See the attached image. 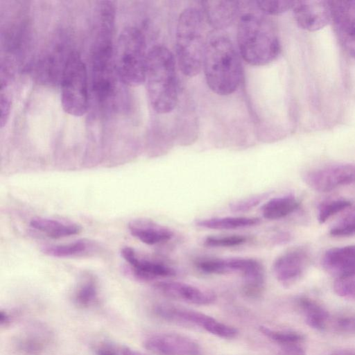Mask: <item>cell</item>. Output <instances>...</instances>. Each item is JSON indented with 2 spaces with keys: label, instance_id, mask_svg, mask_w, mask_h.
Instances as JSON below:
<instances>
[{
  "label": "cell",
  "instance_id": "1",
  "mask_svg": "<svg viewBox=\"0 0 355 355\" xmlns=\"http://www.w3.org/2000/svg\"><path fill=\"white\" fill-rule=\"evenodd\" d=\"M236 40L240 55L252 66L271 63L281 51L277 29L262 13L246 12L239 17Z\"/></svg>",
  "mask_w": 355,
  "mask_h": 355
},
{
  "label": "cell",
  "instance_id": "2",
  "mask_svg": "<svg viewBox=\"0 0 355 355\" xmlns=\"http://www.w3.org/2000/svg\"><path fill=\"white\" fill-rule=\"evenodd\" d=\"M202 69L208 87L215 94L227 96L238 89L242 78V64L239 52L229 37L209 35Z\"/></svg>",
  "mask_w": 355,
  "mask_h": 355
},
{
  "label": "cell",
  "instance_id": "3",
  "mask_svg": "<svg viewBox=\"0 0 355 355\" xmlns=\"http://www.w3.org/2000/svg\"><path fill=\"white\" fill-rule=\"evenodd\" d=\"M153 109L159 114L171 112L178 101L176 60L166 47L156 45L149 49L145 81Z\"/></svg>",
  "mask_w": 355,
  "mask_h": 355
},
{
  "label": "cell",
  "instance_id": "4",
  "mask_svg": "<svg viewBox=\"0 0 355 355\" xmlns=\"http://www.w3.org/2000/svg\"><path fill=\"white\" fill-rule=\"evenodd\" d=\"M207 25L201 9L194 7L184 9L178 17L175 38L176 62L186 76L193 77L202 69L209 37Z\"/></svg>",
  "mask_w": 355,
  "mask_h": 355
},
{
  "label": "cell",
  "instance_id": "5",
  "mask_svg": "<svg viewBox=\"0 0 355 355\" xmlns=\"http://www.w3.org/2000/svg\"><path fill=\"white\" fill-rule=\"evenodd\" d=\"M148 53L143 32L136 26L124 28L114 44L113 61L118 79L137 87L144 83Z\"/></svg>",
  "mask_w": 355,
  "mask_h": 355
},
{
  "label": "cell",
  "instance_id": "6",
  "mask_svg": "<svg viewBox=\"0 0 355 355\" xmlns=\"http://www.w3.org/2000/svg\"><path fill=\"white\" fill-rule=\"evenodd\" d=\"M89 80L87 66L78 52L67 54L61 70L60 100L62 109L73 116H83L88 110Z\"/></svg>",
  "mask_w": 355,
  "mask_h": 355
},
{
  "label": "cell",
  "instance_id": "7",
  "mask_svg": "<svg viewBox=\"0 0 355 355\" xmlns=\"http://www.w3.org/2000/svg\"><path fill=\"white\" fill-rule=\"evenodd\" d=\"M155 314L164 320L183 325L198 327L225 339L237 336L235 327L225 324L205 313L169 303H159L153 308Z\"/></svg>",
  "mask_w": 355,
  "mask_h": 355
},
{
  "label": "cell",
  "instance_id": "8",
  "mask_svg": "<svg viewBox=\"0 0 355 355\" xmlns=\"http://www.w3.org/2000/svg\"><path fill=\"white\" fill-rule=\"evenodd\" d=\"M304 182L319 192H329L338 187L355 182V165L334 164L306 172Z\"/></svg>",
  "mask_w": 355,
  "mask_h": 355
},
{
  "label": "cell",
  "instance_id": "9",
  "mask_svg": "<svg viewBox=\"0 0 355 355\" xmlns=\"http://www.w3.org/2000/svg\"><path fill=\"white\" fill-rule=\"evenodd\" d=\"M309 264V252L304 248L297 247L280 254L274 261L272 270L282 285L290 286L301 279Z\"/></svg>",
  "mask_w": 355,
  "mask_h": 355
},
{
  "label": "cell",
  "instance_id": "10",
  "mask_svg": "<svg viewBox=\"0 0 355 355\" xmlns=\"http://www.w3.org/2000/svg\"><path fill=\"white\" fill-rule=\"evenodd\" d=\"M144 346L156 355H202V348L198 342L177 333L152 335L145 339Z\"/></svg>",
  "mask_w": 355,
  "mask_h": 355
},
{
  "label": "cell",
  "instance_id": "11",
  "mask_svg": "<svg viewBox=\"0 0 355 355\" xmlns=\"http://www.w3.org/2000/svg\"><path fill=\"white\" fill-rule=\"evenodd\" d=\"M292 10L297 24L308 31L320 30L331 21L329 1H295Z\"/></svg>",
  "mask_w": 355,
  "mask_h": 355
},
{
  "label": "cell",
  "instance_id": "12",
  "mask_svg": "<svg viewBox=\"0 0 355 355\" xmlns=\"http://www.w3.org/2000/svg\"><path fill=\"white\" fill-rule=\"evenodd\" d=\"M121 254L129 264L134 275L141 280L150 281L176 275V270L162 261L145 258L134 248L125 246L121 248Z\"/></svg>",
  "mask_w": 355,
  "mask_h": 355
},
{
  "label": "cell",
  "instance_id": "13",
  "mask_svg": "<svg viewBox=\"0 0 355 355\" xmlns=\"http://www.w3.org/2000/svg\"><path fill=\"white\" fill-rule=\"evenodd\" d=\"M153 286L157 291L168 298L191 304L208 305L214 303L216 300V295L212 291L187 283L159 281Z\"/></svg>",
  "mask_w": 355,
  "mask_h": 355
},
{
  "label": "cell",
  "instance_id": "14",
  "mask_svg": "<svg viewBox=\"0 0 355 355\" xmlns=\"http://www.w3.org/2000/svg\"><path fill=\"white\" fill-rule=\"evenodd\" d=\"M196 268L206 274L226 275L240 273L242 277L263 268L252 258H204L195 261Z\"/></svg>",
  "mask_w": 355,
  "mask_h": 355
},
{
  "label": "cell",
  "instance_id": "15",
  "mask_svg": "<svg viewBox=\"0 0 355 355\" xmlns=\"http://www.w3.org/2000/svg\"><path fill=\"white\" fill-rule=\"evenodd\" d=\"M239 1H202V12L211 27L223 29L230 26L236 19L240 11Z\"/></svg>",
  "mask_w": 355,
  "mask_h": 355
},
{
  "label": "cell",
  "instance_id": "16",
  "mask_svg": "<svg viewBox=\"0 0 355 355\" xmlns=\"http://www.w3.org/2000/svg\"><path fill=\"white\" fill-rule=\"evenodd\" d=\"M128 228L132 236L149 245L166 243L174 236L170 228L148 218L132 219L128 223Z\"/></svg>",
  "mask_w": 355,
  "mask_h": 355
},
{
  "label": "cell",
  "instance_id": "17",
  "mask_svg": "<svg viewBox=\"0 0 355 355\" xmlns=\"http://www.w3.org/2000/svg\"><path fill=\"white\" fill-rule=\"evenodd\" d=\"M321 264L336 277L355 272V244L329 249L322 256Z\"/></svg>",
  "mask_w": 355,
  "mask_h": 355
},
{
  "label": "cell",
  "instance_id": "18",
  "mask_svg": "<svg viewBox=\"0 0 355 355\" xmlns=\"http://www.w3.org/2000/svg\"><path fill=\"white\" fill-rule=\"evenodd\" d=\"M336 34L355 35V0L329 1Z\"/></svg>",
  "mask_w": 355,
  "mask_h": 355
},
{
  "label": "cell",
  "instance_id": "19",
  "mask_svg": "<svg viewBox=\"0 0 355 355\" xmlns=\"http://www.w3.org/2000/svg\"><path fill=\"white\" fill-rule=\"evenodd\" d=\"M30 226L51 239H61L78 234L82 230L77 223L44 217L32 218Z\"/></svg>",
  "mask_w": 355,
  "mask_h": 355
},
{
  "label": "cell",
  "instance_id": "20",
  "mask_svg": "<svg viewBox=\"0 0 355 355\" xmlns=\"http://www.w3.org/2000/svg\"><path fill=\"white\" fill-rule=\"evenodd\" d=\"M297 304L310 327L319 331L328 329L331 316L320 304L305 296L298 297Z\"/></svg>",
  "mask_w": 355,
  "mask_h": 355
},
{
  "label": "cell",
  "instance_id": "21",
  "mask_svg": "<svg viewBox=\"0 0 355 355\" xmlns=\"http://www.w3.org/2000/svg\"><path fill=\"white\" fill-rule=\"evenodd\" d=\"M96 245L92 241L83 239L62 245H48L42 247L44 254L57 258L78 257L94 252Z\"/></svg>",
  "mask_w": 355,
  "mask_h": 355
},
{
  "label": "cell",
  "instance_id": "22",
  "mask_svg": "<svg viewBox=\"0 0 355 355\" xmlns=\"http://www.w3.org/2000/svg\"><path fill=\"white\" fill-rule=\"evenodd\" d=\"M300 206L299 200L288 194L271 198L261 207L263 217L268 220H279L295 212Z\"/></svg>",
  "mask_w": 355,
  "mask_h": 355
},
{
  "label": "cell",
  "instance_id": "23",
  "mask_svg": "<svg viewBox=\"0 0 355 355\" xmlns=\"http://www.w3.org/2000/svg\"><path fill=\"white\" fill-rule=\"evenodd\" d=\"M260 223L261 220L257 217L246 216L217 217L196 220L197 226L217 230H230L250 227L259 225Z\"/></svg>",
  "mask_w": 355,
  "mask_h": 355
},
{
  "label": "cell",
  "instance_id": "24",
  "mask_svg": "<svg viewBox=\"0 0 355 355\" xmlns=\"http://www.w3.org/2000/svg\"><path fill=\"white\" fill-rule=\"evenodd\" d=\"M98 295L97 279L92 275H85L78 284L74 292L76 303L82 307L92 305Z\"/></svg>",
  "mask_w": 355,
  "mask_h": 355
},
{
  "label": "cell",
  "instance_id": "25",
  "mask_svg": "<svg viewBox=\"0 0 355 355\" xmlns=\"http://www.w3.org/2000/svg\"><path fill=\"white\" fill-rule=\"evenodd\" d=\"M259 331L272 341L281 345L282 349L302 347L304 336L295 331L277 330L268 327L261 326Z\"/></svg>",
  "mask_w": 355,
  "mask_h": 355
},
{
  "label": "cell",
  "instance_id": "26",
  "mask_svg": "<svg viewBox=\"0 0 355 355\" xmlns=\"http://www.w3.org/2000/svg\"><path fill=\"white\" fill-rule=\"evenodd\" d=\"M352 202L346 199H335L322 203L318 208L317 218L320 224L324 223L334 215L351 207Z\"/></svg>",
  "mask_w": 355,
  "mask_h": 355
},
{
  "label": "cell",
  "instance_id": "27",
  "mask_svg": "<svg viewBox=\"0 0 355 355\" xmlns=\"http://www.w3.org/2000/svg\"><path fill=\"white\" fill-rule=\"evenodd\" d=\"M294 2L288 0H257L254 1V4L265 15H277L292 9Z\"/></svg>",
  "mask_w": 355,
  "mask_h": 355
},
{
  "label": "cell",
  "instance_id": "28",
  "mask_svg": "<svg viewBox=\"0 0 355 355\" xmlns=\"http://www.w3.org/2000/svg\"><path fill=\"white\" fill-rule=\"evenodd\" d=\"M333 287L339 297L355 300V272L337 277Z\"/></svg>",
  "mask_w": 355,
  "mask_h": 355
},
{
  "label": "cell",
  "instance_id": "29",
  "mask_svg": "<svg viewBox=\"0 0 355 355\" xmlns=\"http://www.w3.org/2000/svg\"><path fill=\"white\" fill-rule=\"evenodd\" d=\"M329 234L335 237L355 235V208L338 220L331 227Z\"/></svg>",
  "mask_w": 355,
  "mask_h": 355
},
{
  "label": "cell",
  "instance_id": "30",
  "mask_svg": "<svg viewBox=\"0 0 355 355\" xmlns=\"http://www.w3.org/2000/svg\"><path fill=\"white\" fill-rule=\"evenodd\" d=\"M248 241L243 235L211 236L203 241V245L209 248H230L243 245Z\"/></svg>",
  "mask_w": 355,
  "mask_h": 355
},
{
  "label": "cell",
  "instance_id": "31",
  "mask_svg": "<svg viewBox=\"0 0 355 355\" xmlns=\"http://www.w3.org/2000/svg\"><path fill=\"white\" fill-rule=\"evenodd\" d=\"M270 195V192H265L239 200L230 205V209L236 213L248 211L259 205Z\"/></svg>",
  "mask_w": 355,
  "mask_h": 355
},
{
  "label": "cell",
  "instance_id": "32",
  "mask_svg": "<svg viewBox=\"0 0 355 355\" xmlns=\"http://www.w3.org/2000/svg\"><path fill=\"white\" fill-rule=\"evenodd\" d=\"M328 329L339 334H354L355 333V316L331 317Z\"/></svg>",
  "mask_w": 355,
  "mask_h": 355
},
{
  "label": "cell",
  "instance_id": "33",
  "mask_svg": "<svg viewBox=\"0 0 355 355\" xmlns=\"http://www.w3.org/2000/svg\"><path fill=\"white\" fill-rule=\"evenodd\" d=\"M22 350L28 353H36L41 350L43 347L42 339L40 337L31 336L26 337L20 343Z\"/></svg>",
  "mask_w": 355,
  "mask_h": 355
},
{
  "label": "cell",
  "instance_id": "34",
  "mask_svg": "<svg viewBox=\"0 0 355 355\" xmlns=\"http://www.w3.org/2000/svg\"><path fill=\"white\" fill-rule=\"evenodd\" d=\"M0 99V126L1 128H3L9 119L11 110V101L10 98L2 92L1 93Z\"/></svg>",
  "mask_w": 355,
  "mask_h": 355
},
{
  "label": "cell",
  "instance_id": "35",
  "mask_svg": "<svg viewBox=\"0 0 355 355\" xmlns=\"http://www.w3.org/2000/svg\"><path fill=\"white\" fill-rule=\"evenodd\" d=\"M338 41L345 51L355 58V35L336 34Z\"/></svg>",
  "mask_w": 355,
  "mask_h": 355
},
{
  "label": "cell",
  "instance_id": "36",
  "mask_svg": "<svg viewBox=\"0 0 355 355\" xmlns=\"http://www.w3.org/2000/svg\"><path fill=\"white\" fill-rule=\"evenodd\" d=\"M290 240V235L286 232H277L272 236L271 242L273 245L284 244Z\"/></svg>",
  "mask_w": 355,
  "mask_h": 355
},
{
  "label": "cell",
  "instance_id": "37",
  "mask_svg": "<svg viewBox=\"0 0 355 355\" xmlns=\"http://www.w3.org/2000/svg\"><path fill=\"white\" fill-rule=\"evenodd\" d=\"M96 355H119L116 350L109 345H101L96 350Z\"/></svg>",
  "mask_w": 355,
  "mask_h": 355
},
{
  "label": "cell",
  "instance_id": "38",
  "mask_svg": "<svg viewBox=\"0 0 355 355\" xmlns=\"http://www.w3.org/2000/svg\"><path fill=\"white\" fill-rule=\"evenodd\" d=\"M279 355H305V353L302 347H297L282 349Z\"/></svg>",
  "mask_w": 355,
  "mask_h": 355
},
{
  "label": "cell",
  "instance_id": "39",
  "mask_svg": "<svg viewBox=\"0 0 355 355\" xmlns=\"http://www.w3.org/2000/svg\"><path fill=\"white\" fill-rule=\"evenodd\" d=\"M10 322V315L4 310L0 311L1 326H7Z\"/></svg>",
  "mask_w": 355,
  "mask_h": 355
},
{
  "label": "cell",
  "instance_id": "40",
  "mask_svg": "<svg viewBox=\"0 0 355 355\" xmlns=\"http://www.w3.org/2000/svg\"><path fill=\"white\" fill-rule=\"evenodd\" d=\"M330 355H355V349H340L332 352Z\"/></svg>",
  "mask_w": 355,
  "mask_h": 355
},
{
  "label": "cell",
  "instance_id": "41",
  "mask_svg": "<svg viewBox=\"0 0 355 355\" xmlns=\"http://www.w3.org/2000/svg\"><path fill=\"white\" fill-rule=\"evenodd\" d=\"M121 354L122 355H146L145 354H143L140 352H138L137 350H135L132 348H130L128 347H125L121 350Z\"/></svg>",
  "mask_w": 355,
  "mask_h": 355
}]
</instances>
